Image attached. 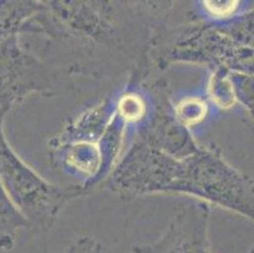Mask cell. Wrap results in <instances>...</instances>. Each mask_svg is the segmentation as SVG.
I'll list each match as a JSON object with an SVG mask.
<instances>
[{"label": "cell", "mask_w": 254, "mask_h": 253, "mask_svg": "<svg viewBox=\"0 0 254 253\" xmlns=\"http://www.w3.org/2000/svg\"><path fill=\"white\" fill-rule=\"evenodd\" d=\"M170 194L187 195L254 222V181L230 165L214 143L179 160Z\"/></svg>", "instance_id": "1"}, {"label": "cell", "mask_w": 254, "mask_h": 253, "mask_svg": "<svg viewBox=\"0 0 254 253\" xmlns=\"http://www.w3.org/2000/svg\"><path fill=\"white\" fill-rule=\"evenodd\" d=\"M6 114L0 110V182L31 227L52 228L62 209L87 191L85 185H55L25 164L4 133Z\"/></svg>", "instance_id": "2"}, {"label": "cell", "mask_w": 254, "mask_h": 253, "mask_svg": "<svg viewBox=\"0 0 254 253\" xmlns=\"http://www.w3.org/2000/svg\"><path fill=\"white\" fill-rule=\"evenodd\" d=\"M81 71L50 64L23 45L19 36L9 37L0 42V110L8 114L32 94L71 91Z\"/></svg>", "instance_id": "3"}, {"label": "cell", "mask_w": 254, "mask_h": 253, "mask_svg": "<svg viewBox=\"0 0 254 253\" xmlns=\"http://www.w3.org/2000/svg\"><path fill=\"white\" fill-rule=\"evenodd\" d=\"M51 39H77L94 47H118L119 6L112 1H45Z\"/></svg>", "instance_id": "4"}, {"label": "cell", "mask_w": 254, "mask_h": 253, "mask_svg": "<svg viewBox=\"0 0 254 253\" xmlns=\"http://www.w3.org/2000/svg\"><path fill=\"white\" fill-rule=\"evenodd\" d=\"M177 165L179 159L154 150L139 139L133 143L103 185L122 199L168 194Z\"/></svg>", "instance_id": "5"}, {"label": "cell", "mask_w": 254, "mask_h": 253, "mask_svg": "<svg viewBox=\"0 0 254 253\" xmlns=\"http://www.w3.org/2000/svg\"><path fill=\"white\" fill-rule=\"evenodd\" d=\"M210 213L211 206L206 203L186 204L158 241L135 246L133 253H211L207 236Z\"/></svg>", "instance_id": "6"}, {"label": "cell", "mask_w": 254, "mask_h": 253, "mask_svg": "<svg viewBox=\"0 0 254 253\" xmlns=\"http://www.w3.org/2000/svg\"><path fill=\"white\" fill-rule=\"evenodd\" d=\"M159 101L157 110L148 125L142 131L140 141L149 147L182 160L200 148L189 128L177 120L172 106H167L162 85L159 86Z\"/></svg>", "instance_id": "7"}, {"label": "cell", "mask_w": 254, "mask_h": 253, "mask_svg": "<svg viewBox=\"0 0 254 253\" xmlns=\"http://www.w3.org/2000/svg\"><path fill=\"white\" fill-rule=\"evenodd\" d=\"M43 8V1L0 0V42L11 36L42 34Z\"/></svg>", "instance_id": "8"}, {"label": "cell", "mask_w": 254, "mask_h": 253, "mask_svg": "<svg viewBox=\"0 0 254 253\" xmlns=\"http://www.w3.org/2000/svg\"><path fill=\"white\" fill-rule=\"evenodd\" d=\"M27 228H31V224L13 204L0 182V251L13 250L18 231Z\"/></svg>", "instance_id": "9"}, {"label": "cell", "mask_w": 254, "mask_h": 253, "mask_svg": "<svg viewBox=\"0 0 254 253\" xmlns=\"http://www.w3.org/2000/svg\"><path fill=\"white\" fill-rule=\"evenodd\" d=\"M207 97L220 109H230L237 104L229 71L223 69L211 70L207 81Z\"/></svg>", "instance_id": "10"}, {"label": "cell", "mask_w": 254, "mask_h": 253, "mask_svg": "<svg viewBox=\"0 0 254 253\" xmlns=\"http://www.w3.org/2000/svg\"><path fill=\"white\" fill-rule=\"evenodd\" d=\"M172 108L175 117L186 128L200 124L209 114V104L205 99L197 96L185 97Z\"/></svg>", "instance_id": "11"}, {"label": "cell", "mask_w": 254, "mask_h": 253, "mask_svg": "<svg viewBox=\"0 0 254 253\" xmlns=\"http://www.w3.org/2000/svg\"><path fill=\"white\" fill-rule=\"evenodd\" d=\"M235 97L254 119V75L230 73Z\"/></svg>", "instance_id": "12"}, {"label": "cell", "mask_w": 254, "mask_h": 253, "mask_svg": "<svg viewBox=\"0 0 254 253\" xmlns=\"http://www.w3.org/2000/svg\"><path fill=\"white\" fill-rule=\"evenodd\" d=\"M202 8L205 13L211 17L215 22H224L232 19L238 15L242 8V1L239 0H229V1H202Z\"/></svg>", "instance_id": "13"}, {"label": "cell", "mask_w": 254, "mask_h": 253, "mask_svg": "<svg viewBox=\"0 0 254 253\" xmlns=\"http://www.w3.org/2000/svg\"><path fill=\"white\" fill-rule=\"evenodd\" d=\"M117 109L122 119L129 120V122H137L143 118L145 105L139 95L127 94L120 96Z\"/></svg>", "instance_id": "14"}, {"label": "cell", "mask_w": 254, "mask_h": 253, "mask_svg": "<svg viewBox=\"0 0 254 253\" xmlns=\"http://www.w3.org/2000/svg\"><path fill=\"white\" fill-rule=\"evenodd\" d=\"M66 253H103V246L94 237L80 236L71 243Z\"/></svg>", "instance_id": "15"}, {"label": "cell", "mask_w": 254, "mask_h": 253, "mask_svg": "<svg viewBox=\"0 0 254 253\" xmlns=\"http://www.w3.org/2000/svg\"><path fill=\"white\" fill-rule=\"evenodd\" d=\"M248 253H254V246H253V247H252L251 248V251H249V252Z\"/></svg>", "instance_id": "16"}]
</instances>
